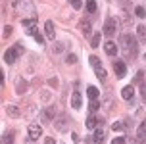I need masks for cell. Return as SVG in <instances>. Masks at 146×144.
I'll use <instances>...</instances> for the list:
<instances>
[{
	"label": "cell",
	"instance_id": "1",
	"mask_svg": "<svg viewBox=\"0 0 146 144\" xmlns=\"http://www.w3.org/2000/svg\"><path fill=\"white\" fill-rule=\"evenodd\" d=\"M119 50L125 54L127 60H131L139 54V46H137V40L133 38V35H123L121 36V44H119Z\"/></svg>",
	"mask_w": 146,
	"mask_h": 144
},
{
	"label": "cell",
	"instance_id": "2",
	"mask_svg": "<svg viewBox=\"0 0 146 144\" xmlns=\"http://www.w3.org/2000/svg\"><path fill=\"white\" fill-rule=\"evenodd\" d=\"M17 15H23V17H35V4L31 2V0H19L17 2V6H15V10H14ZM21 17V19H23Z\"/></svg>",
	"mask_w": 146,
	"mask_h": 144
},
{
	"label": "cell",
	"instance_id": "3",
	"mask_svg": "<svg viewBox=\"0 0 146 144\" xmlns=\"http://www.w3.org/2000/svg\"><path fill=\"white\" fill-rule=\"evenodd\" d=\"M117 31H119V21H117L115 17H108V19H106V23H104L102 33L108 36V38H111V36L115 35Z\"/></svg>",
	"mask_w": 146,
	"mask_h": 144
},
{
	"label": "cell",
	"instance_id": "4",
	"mask_svg": "<svg viewBox=\"0 0 146 144\" xmlns=\"http://www.w3.org/2000/svg\"><path fill=\"white\" fill-rule=\"evenodd\" d=\"M21 54H23V46L21 44H15V46H12L10 50L4 52V62H6V64H14Z\"/></svg>",
	"mask_w": 146,
	"mask_h": 144
},
{
	"label": "cell",
	"instance_id": "5",
	"mask_svg": "<svg viewBox=\"0 0 146 144\" xmlns=\"http://www.w3.org/2000/svg\"><path fill=\"white\" fill-rule=\"evenodd\" d=\"M113 71H115L117 79H123L125 75H127V65H125L123 60H115L113 62Z\"/></svg>",
	"mask_w": 146,
	"mask_h": 144
},
{
	"label": "cell",
	"instance_id": "6",
	"mask_svg": "<svg viewBox=\"0 0 146 144\" xmlns=\"http://www.w3.org/2000/svg\"><path fill=\"white\" fill-rule=\"evenodd\" d=\"M42 135V127L38 123H31L29 125V140H38Z\"/></svg>",
	"mask_w": 146,
	"mask_h": 144
},
{
	"label": "cell",
	"instance_id": "7",
	"mask_svg": "<svg viewBox=\"0 0 146 144\" xmlns=\"http://www.w3.org/2000/svg\"><path fill=\"white\" fill-rule=\"evenodd\" d=\"M40 119H42L44 123H52L56 119V109L54 108H44L42 113H40Z\"/></svg>",
	"mask_w": 146,
	"mask_h": 144
},
{
	"label": "cell",
	"instance_id": "8",
	"mask_svg": "<svg viewBox=\"0 0 146 144\" xmlns=\"http://www.w3.org/2000/svg\"><path fill=\"white\" fill-rule=\"evenodd\" d=\"M94 140H96V144H104V137H106V129H104V125H98L94 129Z\"/></svg>",
	"mask_w": 146,
	"mask_h": 144
},
{
	"label": "cell",
	"instance_id": "9",
	"mask_svg": "<svg viewBox=\"0 0 146 144\" xmlns=\"http://www.w3.org/2000/svg\"><path fill=\"white\" fill-rule=\"evenodd\" d=\"M54 127H56L60 133H66V131L69 129V127H67V117L62 115V117H58V119H54Z\"/></svg>",
	"mask_w": 146,
	"mask_h": 144
},
{
	"label": "cell",
	"instance_id": "10",
	"mask_svg": "<svg viewBox=\"0 0 146 144\" xmlns=\"http://www.w3.org/2000/svg\"><path fill=\"white\" fill-rule=\"evenodd\" d=\"M104 50L108 56H117V52H119V46H117L113 40H108V42L104 44Z\"/></svg>",
	"mask_w": 146,
	"mask_h": 144
},
{
	"label": "cell",
	"instance_id": "11",
	"mask_svg": "<svg viewBox=\"0 0 146 144\" xmlns=\"http://www.w3.org/2000/svg\"><path fill=\"white\" fill-rule=\"evenodd\" d=\"M79 29H81V33H83L85 36H90V29H92V25H90V21H88V19H85V17H83V19L79 21Z\"/></svg>",
	"mask_w": 146,
	"mask_h": 144
},
{
	"label": "cell",
	"instance_id": "12",
	"mask_svg": "<svg viewBox=\"0 0 146 144\" xmlns=\"http://www.w3.org/2000/svg\"><path fill=\"white\" fill-rule=\"evenodd\" d=\"M21 25L25 27V31L35 29L36 27V15H35V17H23V19H21Z\"/></svg>",
	"mask_w": 146,
	"mask_h": 144
},
{
	"label": "cell",
	"instance_id": "13",
	"mask_svg": "<svg viewBox=\"0 0 146 144\" xmlns=\"http://www.w3.org/2000/svg\"><path fill=\"white\" fill-rule=\"evenodd\" d=\"M133 96H135V86H133V85L123 86V90H121V98H123V100H131Z\"/></svg>",
	"mask_w": 146,
	"mask_h": 144
},
{
	"label": "cell",
	"instance_id": "14",
	"mask_svg": "<svg viewBox=\"0 0 146 144\" xmlns=\"http://www.w3.org/2000/svg\"><path fill=\"white\" fill-rule=\"evenodd\" d=\"M81 104H83L81 92H77V90H75V92L71 94V108H73V109H79V108H81Z\"/></svg>",
	"mask_w": 146,
	"mask_h": 144
},
{
	"label": "cell",
	"instance_id": "15",
	"mask_svg": "<svg viewBox=\"0 0 146 144\" xmlns=\"http://www.w3.org/2000/svg\"><path fill=\"white\" fill-rule=\"evenodd\" d=\"M44 35H46V38L54 40L56 33H54V23H52V21H46V23H44Z\"/></svg>",
	"mask_w": 146,
	"mask_h": 144
},
{
	"label": "cell",
	"instance_id": "16",
	"mask_svg": "<svg viewBox=\"0 0 146 144\" xmlns=\"http://www.w3.org/2000/svg\"><path fill=\"white\" fill-rule=\"evenodd\" d=\"M137 138H139V142H144L146 140V119L139 125V129H137Z\"/></svg>",
	"mask_w": 146,
	"mask_h": 144
},
{
	"label": "cell",
	"instance_id": "17",
	"mask_svg": "<svg viewBox=\"0 0 146 144\" xmlns=\"http://www.w3.org/2000/svg\"><path fill=\"white\" fill-rule=\"evenodd\" d=\"M6 113L10 117H19L21 115V109L17 108V106H14V104H10V106H6Z\"/></svg>",
	"mask_w": 146,
	"mask_h": 144
},
{
	"label": "cell",
	"instance_id": "18",
	"mask_svg": "<svg viewBox=\"0 0 146 144\" xmlns=\"http://www.w3.org/2000/svg\"><path fill=\"white\" fill-rule=\"evenodd\" d=\"M98 123H100V119H96L94 115H88L87 121H85V125H87V129H96V127H98Z\"/></svg>",
	"mask_w": 146,
	"mask_h": 144
},
{
	"label": "cell",
	"instance_id": "19",
	"mask_svg": "<svg viewBox=\"0 0 146 144\" xmlns=\"http://www.w3.org/2000/svg\"><path fill=\"white\" fill-rule=\"evenodd\" d=\"M25 88H27V83H25V79H23V77H19V79H17V83H15V92H17V94H23V92H25Z\"/></svg>",
	"mask_w": 146,
	"mask_h": 144
},
{
	"label": "cell",
	"instance_id": "20",
	"mask_svg": "<svg viewBox=\"0 0 146 144\" xmlns=\"http://www.w3.org/2000/svg\"><path fill=\"white\" fill-rule=\"evenodd\" d=\"M137 36H139V42L146 44V27L144 25H139L137 27Z\"/></svg>",
	"mask_w": 146,
	"mask_h": 144
},
{
	"label": "cell",
	"instance_id": "21",
	"mask_svg": "<svg viewBox=\"0 0 146 144\" xmlns=\"http://www.w3.org/2000/svg\"><path fill=\"white\" fill-rule=\"evenodd\" d=\"M87 94H88V98H90V100H96V98H98V88H96V86H88Z\"/></svg>",
	"mask_w": 146,
	"mask_h": 144
},
{
	"label": "cell",
	"instance_id": "22",
	"mask_svg": "<svg viewBox=\"0 0 146 144\" xmlns=\"http://www.w3.org/2000/svg\"><path fill=\"white\" fill-rule=\"evenodd\" d=\"M12 142H14V131L4 133V137H2V144H12Z\"/></svg>",
	"mask_w": 146,
	"mask_h": 144
},
{
	"label": "cell",
	"instance_id": "23",
	"mask_svg": "<svg viewBox=\"0 0 146 144\" xmlns=\"http://www.w3.org/2000/svg\"><path fill=\"white\" fill-rule=\"evenodd\" d=\"M96 71V77H98V81H106V77H108V73H106V69H104V67H98V69H94Z\"/></svg>",
	"mask_w": 146,
	"mask_h": 144
},
{
	"label": "cell",
	"instance_id": "24",
	"mask_svg": "<svg viewBox=\"0 0 146 144\" xmlns=\"http://www.w3.org/2000/svg\"><path fill=\"white\" fill-rule=\"evenodd\" d=\"M52 52L54 54H62L64 52V42H54L52 44Z\"/></svg>",
	"mask_w": 146,
	"mask_h": 144
},
{
	"label": "cell",
	"instance_id": "25",
	"mask_svg": "<svg viewBox=\"0 0 146 144\" xmlns=\"http://www.w3.org/2000/svg\"><path fill=\"white\" fill-rule=\"evenodd\" d=\"M87 12L88 14H94L96 12V0H87Z\"/></svg>",
	"mask_w": 146,
	"mask_h": 144
},
{
	"label": "cell",
	"instance_id": "26",
	"mask_svg": "<svg viewBox=\"0 0 146 144\" xmlns=\"http://www.w3.org/2000/svg\"><path fill=\"white\" fill-rule=\"evenodd\" d=\"M98 108H100V102H98V100H90V104H88V109H90V113L98 111Z\"/></svg>",
	"mask_w": 146,
	"mask_h": 144
},
{
	"label": "cell",
	"instance_id": "27",
	"mask_svg": "<svg viewBox=\"0 0 146 144\" xmlns=\"http://www.w3.org/2000/svg\"><path fill=\"white\" fill-rule=\"evenodd\" d=\"M100 38H102V35H100V33H96V35L92 36V40H90L92 48H98V46H100Z\"/></svg>",
	"mask_w": 146,
	"mask_h": 144
},
{
	"label": "cell",
	"instance_id": "28",
	"mask_svg": "<svg viewBox=\"0 0 146 144\" xmlns=\"http://www.w3.org/2000/svg\"><path fill=\"white\" fill-rule=\"evenodd\" d=\"M135 15L142 19V17H146V10H144L142 6H137V8H135Z\"/></svg>",
	"mask_w": 146,
	"mask_h": 144
},
{
	"label": "cell",
	"instance_id": "29",
	"mask_svg": "<svg viewBox=\"0 0 146 144\" xmlns=\"http://www.w3.org/2000/svg\"><path fill=\"white\" fill-rule=\"evenodd\" d=\"M88 62H90V65H92L94 69H98V67H102V65H100V60H98L96 56H90V58H88Z\"/></svg>",
	"mask_w": 146,
	"mask_h": 144
},
{
	"label": "cell",
	"instance_id": "30",
	"mask_svg": "<svg viewBox=\"0 0 146 144\" xmlns=\"http://www.w3.org/2000/svg\"><path fill=\"white\" fill-rule=\"evenodd\" d=\"M121 21H123V25H125V27H129V23H131V21H129V14H127L125 10L121 12Z\"/></svg>",
	"mask_w": 146,
	"mask_h": 144
},
{
	"label": "cell",
	"instance_id": "31",
	"mask_svg": "<svg viewBox=\"0 0 146 144\" xmlns=\"http://www.w3.org/2000/svg\"><path fill=\"white\" fill-rule=\"evenodd\" d=\"M66 62L69 65H73V64H77V56L75 54H67V58H66Z\"/></svg>",
	"mask_w": 146,
	"mask_h": 144
},
{
	"label": "cell",
	"instance_id": "32",
	"mask_svg": "<svg viewBox=\"0 0 146 144\" xmlns=\"http://www.w3.org/2000/svg\"><path fill=\"white\" fill-rule=\"evenodd\" d=\"M140 98L142 102H146V83H140Z\"/></svg>",
	"mask_w": 146,
	"mask_h": 144
},
{
	"label": "cell",
	"instance_id": "33",
	"mask_svg": "<svg viewBox=\"0 0 146 144\" xmlns=\"http://www.w3.org/2000/svg\"><path fill=\"white\" fill-rule=\"evenodd\" d=\"M33 36H35V40H36V42H38V44H44V36L40 35L38 31H35V35H33Z\"/></svg>",
	"mask_w": 146,
	"mask_h": 144
},
{
	"label": "cell",
	"instance_id": "34",
	"mask_svg": "<svg viewBox=\"0 0 146 144\" xmlns=\"http://www.w3.org/2000/svg\"><path fill=\"white\" fill-rule=\"evenodd\" d=\"M12 31H14V29H12V25H4V33H2V35H4V36H10V35H12Z\"/></svg>",
	"mask_w": 146,
	"mask_h": 144
},
{
	"label": "cell",
	"instance_id": "35",
	"mask_svg": "<svg viewBox=\"0 0 146 144\" xmlns=\"http://www.w3.org/2000/svg\"><path fill=\"white\" fill-rule=\"evenodd\" d=\"M123 129H125V125H123V123H121V121L113 123V131H115V133H117V131H123Z\"/></svg>",
	"mask_w": 146,
	"mask_h": 144
},
{
	"label": "cell",
	"instance_id": "36",
	"mask_svg": "<svg viewBox=\"0 0 146 144\" xmlns=\"http://www.w3.org/2000/svg\"><path fill=\"white\" fill-rule=\"evenodd\" d=\"M69 2H71L73 10H79V8H81V0H69Z\"/></svg>",
	"mask_w": 146,
	"mask_h": 144
},
{
	"label": "cell",
	"instance_id": "37",
	"mask_svg": "<svg viewBox=\"0 0 146 144\" xmlns=\"http://www.w3.org/2000/svg\"><path fill=\"white\" fill-rule=\"evenodd\" d=\"M111 144H125V138L123 137H117V138H113V140H111Z\"/></svg>",
	"mask_w": 146,
	"mask_h": 144
},
{
	"label": "cell",
	"instance_id": "38",
	"mask_svg": "<svg viewBox=\"0 0 146 144\" xmlns=\"http://www.w3.org/2000/svg\"><path fill=\"white\" fill-rule=\"evenodd\" d=\"M135 81H137V83H142V71H139V73H137V77H135Z\"/></svg>",
	"mask_w": 146,
	"mask_h": 144
},
{
	"label": "cell",
	"instance_id": "39",
	"mask_svg": "<svg viewBox=\"0 0 146 144\" xmlns=\"http://www.w3.org/2000/svg\"><path fill=\"white\" fill-rule=\"evenodd\" d=\"M85 144H96L94 137H87V142H85Z\"/></svg>",
	"mask_w": 146,
	"mask_h": 144
},
{
	"label": "cell",
	"instance_id": "40",
	"mask_svg": "<svg viewBox=\"0 0 146 144\" xmlns=\"http://www.w3.org/2000/svg\"><path fill=\"white\" fill-rule=\"evenodd\" d=\"M71 140H73V142H77V140H79V137H77V133H71Z\"/></svg>",
	"mask_w": 146,
	"mask_h": 144
},
{
	"label": "cell",
	"instance_id": "41",
	"mask_svg": "<svg viewBox=\"0 0 146 144\" xmlns=\"http://www.w3.org/2000/svg\"><path fill=\"white\" fill-rule=\"evenodd\" d=\"M44 144H56V140H54V138H46V140H44Z\"/></svg>",
	"mask_w": 146,
	"mask_h": 144
},
{
	"label": "cell",
	"instance_id": "42",
	"mask_svg": "<svg viewBox=\"0 0 146 144\" xmlns=\"http://www.w3.org/2000/svg\"><path fill=\"white\" fill-rule=\"evenodd\" d=\"M50 85L52 86H58V79H50Z\"/></svg>",
	"mask_w": 146,
	"mask_h": 144
},
{
	"label": "cell",
	"instance_id": "43",
	"mask_svg": "<svg viewBox=\"0 0 146 144\" xmlns=\"http://www.w3.org/2000/svg\"><path fill=\"white\" fill-rule=\"evenodd\" d=\"M144 60H146V54H144Z\"/></svg>",
	"mask_w": 146,
	"mask_h": 144
}]
</instances>
